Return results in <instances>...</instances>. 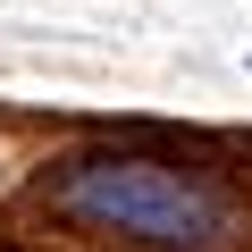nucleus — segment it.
<instances>
[{
  "label": "nucleus",
  "instance_id": "f257e3e1",
  "mask_svg": "<svg viewBox=\"0 0 252 252\" xmlns=\"http://www.w3.org/2000/svg\"><path fill=\"white\" fill-rule=\"evenodd\" d=\"M42 193L76 227L135 235V244H160V252H227V244H244V202L210 168H177V160H143V152L67 160Z\"/></svg>",
  "mask_w": 252,
  "mask_h": 252
},
{
  "label": "nucleus",
  "instance_id": "f03ea898",
  "mask_svg": "<svg viewBox=\"0 0 252 252\" xmlns=\"http://www.w3.org/2000/svg\"><path fill=\"white\" fill-rule=\"evenodd\" d=\"M0 252H17V244H0Z\"/></svg>",
  "mask_w": 252,
  "mask_h": 252
}]
</instances>
